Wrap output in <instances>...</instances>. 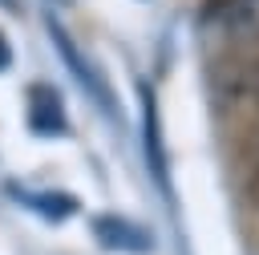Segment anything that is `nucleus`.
Wrapping results in <instances>:
<instances>
[{"instance_id": "nucleus-7", "label": "nucleus", "mask_w": 259, "mask_h": 255, "mask_svg": "<svg viewBox=\"0 0 259 255\" xmlns=\"http://www.w3.org/2000/svg\"><path fill=\"white\" fill-rule=\"evenodd\" d=\"M247 93H251V97H259V61L247 69Z\"/></svg>"}, {"instance_id": "nucleus-5", "label": "nucleus", "mask_w": 259, "mask_h": 255, "mask_svg": "<svg viewBox=\"0 0 259 255\" xmlns=\"http://www.w3.org/2000/svg\"><path fill=\"white\" fill-rule=\"evenodd\" d=\"M36 206H40L49 219H61V215H73V210H77V198L61 194V190H49V194H40V198H36Z\"/></svg>"}, {"instance_id": "nucleus-6", "label": "nucleus", "mask_w": 259, "mask_h": 255, "mask_svg": "<svg viewBox=\"0 0 259 255\" xmlns=\"http://www.w3.org/2000/svg\"><path fill=\"white\" fill-rule=\"evenodd\" d=\"M247 198H251V206H259V146H255L251 166H247Z\"/></svg>"}, {"instance_id": "nucleus-9", "label": "nucleus", "mask_w": 259, "mask_h": 255, "mask_svg": "<svg viewBox=\"0 0 259 255\" xmlns=\"http://www.w3.org/2000/svg\"><path fill=\"white\" fill-rule=\"evenodd\" d=\"M57 4H69V0H57Z\"/></svg>"}, {"instance_id": "nucleus-3", "label": "nucleus", "mask_w": 259, "mask_h": 255, "mask_svg": "<svg viewBox=\"0 0 259 255\" xmlns=\"http://www.w3.org/2000/svg\"><path fill=\"white\" fill-rule=\"evenodd\" d=\"M28 121H32V134H40V138H61V134H69L65 105H61V97H57L49 85H32V89H28Z\"/></svg>"}, {"instance_id": "nucleus-1", "label": "nucleus", "mask_w": 259, "mask_h": 255, "mask_svg": "<svg viewBox=\"0 0 259 255\" xmlns=\"http://www.w3.org/2000/svg\"><path fill=\"white\" fill-rule=\"evenodd\" d=\"M93 235H97V243L109 247V251H130V255L138 251V255H146V251L154 247L150 231H146L142 223L121 219V215H97V219H93Z\"/></svg>"}, {"instance_id": "nucleus-2", "label": "nucleus", "mask_w": 259, "mask_h": 255, "mask_svg": "<svg viewBox=\"0 0 259 255\" xmlns=\"http://www.w3.org/2000/svg\"><path fill=\"white\" fill-rule=\"evenodd\" d=\"M206 16H219L223 32L239 45L259 40V0H210Z\"/></svg>"}, {"instance_id": "nucleus-8", "label": "nucleus", "mask_w": 259, "mask_h": 255, "mask_svg": "<svg viewBox=\"0 0 259 255\" xmlns=\"http://www.w3.org/2000/svg\"><path fill=\"white\" fill-rule=\"evenodd\" d=\"M8 61H12V53H8V45L0 40V69H8Z\"/></svg>"}, {"instance_id": "nucleus-4", "label": "nucleus", "mask_w": 259, "mask_h": 255, "mask_svg": "<svg viewBox=\"0 0 259 255\" xmlns=\"http://www.w3.org/2000/svg\"><path fill=\"white\" fill-rule=\"evenodd\" d=\"M49 32H53V45H57V53H61V57L73 65V73L81 77V85H85V89H93V93H97V101H105V105H109V93H105V85H97V77L89 73V61L77 53V45L65 36V28H61L57 20H49Z\"/></svg>"}]
</instances>
